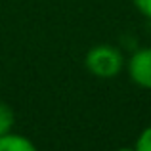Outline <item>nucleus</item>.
I'll use <instances>...</instances> for the list:
<instances>
[{
    "label": "nucleus",
    "instance_id": "2",
    "mask_svg": "<svg viewBox=\"0 0 151 151\" xmlns=\"http://www.w3.org/2000/svg\"><path fill=\"white\" fill-rule=\"evenodd\" d=\"M126 67H128V75L134 84L151 90V46L134 52Z\"/></svg>",
    "mask_w": 151,
    "mask_h": 151
},
{
    "label": "nucleus",
    "instance_id": "3",
    "mask_svg": "<svg viewBox=\"0 0 151 151\" xmlns=\"http://www.w3.org/2000/svg\"><path fill=\"white\" fill-rule=\"evenodd\" d=\"M0 151H38V149L29 138L10 132L0 138Z\"/></svg>",
    "mask_w": 151,
    "mask_h": 151
},
{
    "label": "nucleus",
    "instance_id": "1",
    "mask_svg": "<svg viewBox=\"0 0 151 151\" xmlns=\"http://www.w3.org/2000/svg\"><path fill=\"white\" fill-rule=\"evenodd\" d=\"M84 65L88 73L98 78H115L124 67V58L121 50L111 44H98L86 52Z\"/></svg>",
    "mask_w": 151,
    "mask_h": 151
},
{
    "label": "nucleus",
    "instance_id": "4",
    "mask_svg": "<svg viewBox=\"0 0 151 151\" xmlns=\"http://www.w3.org/2000/svg\"><path fill=\"white\" fill-rule=\"evenodd\" d=\"M14 124H15L14 109H12L8 103L0 101V138L10 134L12 130H14Z\"/></svg>",
    "mask_w": 151,
    "mask_h": 151
},
{
    "label": "nucleus",
    "instance_id": "6",
    "mask_svg": "<svg viewBox=\"0 0 151 151\" xmlns=\"http://www.w3.org/2000/svg\"><path fill=\"white\" fill-rule=\"evenodd\" d=\"M132 4L144 17L151 19V0H132Z\"/></svg>",
    "mask_w": 151,
    "mask_h": 151
},
{
    "label": "nucleus",
    "instance_id": "5",
    "mask_svg": "<svg viewBox=\"0 0 151 151\" xmlns=\"http://www.w3.org/2000/svg\"><path fill=\"white\" fill-rule=\"evenodd\" d=\"M134 149L136 151H151V126L144 128L138 136L136 144H134Z\"/></svg>",
    "mask_w": 151,
    "mask_h": 151
},
{
    "label": "nucleus",
    "instance_id": "7",
    "mask_svg": "<svg viewBox=\"0 0 151 151\" xmlns=\"http://www.w3.org/2000/svg\"><path fill=\"white\" fill-rule=\"evenodd\" d=\"M117 151H136V149H134V147H119Z\"/></svg>",
    "mask_w": 151,
    "mask_h": 151
}]
</instances>
